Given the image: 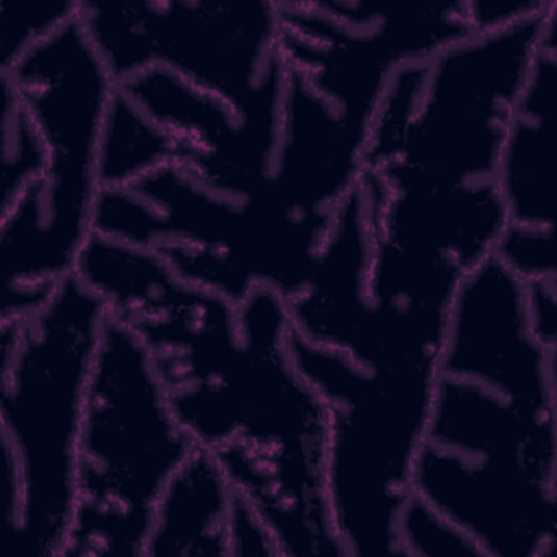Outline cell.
I'll return each instance as SVG.
<instances>
[{
    "label": "cell",
    "instance_id": "8fae6325",
    "mask_svg": "<svg viewBox=\"0 0 557 557\" xmlns=\"http://www.w3.org/2000/svg\"><path fill=\"white\" fill-rule=\"evenodd\" d=\"M0 133H2V165H0V211L13 205L24 189L35 183L46 165V148L37 126L33 124L13 87L0 78Z\"/></svg>",
    "mask_w": 557,
    "mask_h": 557
},
{
    "label": "cell",
    "instance_id": "9a60e30c",
    "mask_svg": "<svg viewBox=\"0 0 557 557\" xmlns=\"http://www.w3.org/2000/svg\"><path fill=\"white\" fill-rule=\"evenodd\" d=\"M472 33L496 30L555 7V0H463Z\"/></svg>",
    "mask_w": 557,
    "mask_h": 557
},
{
    "label": "cell",
    "instance_id": "277c9868",
    "mask_svg": "<svg viewBox=\"0 0 557 557\" xmlns=\"http://www.w3.org/2000/svg\"><path fill=\"white\" fill-rule=\"evenodd\" d=\"M107 307L76 274L28 315L0 320L7 527L24 555L63 557L89 376Z\"/></svg>",
    "mask_w": 557,
    "mask_h": 557
},
{
    "label": "cell",
    "instance_id": "7a4b0ae2",
    "mask_svg": "<svg viewBox=\"0 0 557 557\" xmlns=\"http://www.w3.org/2000/svg\"><path fill=\"white\" fill-rule=\"evenodd\" d=\"M0 78L46 148L41 176L0 211V320H11L33 313L76 272L96 233L100 146L115 81L78 13L0 70Z\"/></svg>",
    "mask_w": 557,
    "mask_h": 557
},
{
    "label": "cell",
    "instance_id": "5bb4252c",
    "mask_svg": "<svg viewBox=\"0 0 557 557\" xmlns=\"http://www.w3.org/2000/svg\"><path fill=\"white\" fill-rule=\"evenodd\" d=\"M235 490V487H233ZM231 557H281V544L259 511L235 490L228 522Z\"/></svg>",
    "mask_w": 557,
    "mask_h": 557
},
{
    "label": "cell",
    "instance_id": "5b68a950",
    "mask_svg": "<svg viewBox=\"0 0 557 557\" xmlns=\"http://www.w3.org/2000/svg\"><path fill=\"white\" fill-rule=\"evenodd\" d=\"M244 376L228 444L211 455L259 511L283 555L346 557L329 496V411L289 350L287 300L255 287L237 307Z\"/></svg>",
    "mask_w": 557,
    "mask_h": 557
},
{
    "label": "cell",
    "instance_id": "7c38bea8",
    "mask_svg": "<svg viewBox=\"0 0 557 557\" xmlns=\"http://www.w3.org/2000/svg\"><path fill=\"white\" fill-rule=\"evenodd\" d=\"M81 0H0V70L78 13Z\"/></svg>",
    "mask_w": 557,
    "mask_h": 557
},
{
    "label": "cell",
    "instance_id": "6da1fadb",
    "mask_svg": "<svg viewBox=\"0 0 557 557\" xmlns=\"http://www.w3.org/2000/svg\"><path fill=\"white\" fill-rule=\"evenodd\" d=\"M557 352L494 255L459 285L413 466V496L487 557L557 550Z\"/></svg>",
    "mask_w": 557,
    "mask_h": 557
},
{
    "label": "cell",
    "instance_id": "30bf717a",
    "mask_svg": "<svg viewBox=\"0 0 557 557\" xmlns=\"http://www.w3.org/2000/svg\"><path fill=\"white\" fill-rule=\"evenodd\" d=\"M233 494L220 463L196 448L157 505L144 557L228 555Z\"/></svg>",
    "mask_w": 557,
    "mask_h": 557
},
{
    "label": "cell",
    "instance_id": "8992f818",
    "mask_svg": "<svg viewBox=\"0 0 557 557\" xmlns=\"http://www.w3.org/2000/svg\"><path fill=\"white\" fill-rule=\"evenodd\" d=\"M289 350L329 411L326 496L344 555H400L398 522L413 496L440 359L357 363L294 329Z\"/></svg>",
    "mask_w": 557,
    "mask_h": 557
},
{
    "label": "cell",
    "instance_id": "3957f363",
    "mask_svg": "<svg viewBox=\"0 0 557 557\" xmlns=\"http://www.w3.org/2000/svg\"><path fill=\"white\" fill-rule=\"evenodd\" d=\"M555 11L468 35L400 67L374 115L361 178L383 191L440 198L496 189L507 122Z\"/></svg>",
    "mask_w": 557,
    "mask_h": 557
},
{
    "label": "cell",
    "instance_id": "2e32d148",
    "mask_svg": "<svg viewBox=\"0 0 557 557\" xmlns=\"http://www.w3.org/2000/svg\"><path fill=\"white\" fill-rule=\"evenodd\" d=\"M527 318L537 342L557 352V278L524 283Z\"/></svg>",
    "mask_w": 557,
    "mask_h": 557
},
{
    "label": "cell",
    "instance_id": "52a82bcc",
    "mask_svg": "<svg viewBox=\"0 0 557 557\" xmlns=\"http://www.w3.org/2000/svg\"><path fill=\"white\" fill-rule=\"evenodd\" d=\"M196 448L146 348L107 313L85 398L63 557H144L157 505Z\"/></svg>",
    "mask_w": 557,
    "mask_h": 557
},
{
    "label": "cell",
    "instance_id": "4fadbf2b",
    "mask_svg": "<svg viewBox=\"0 0 557 557\" xmlns=\"http://www.w3.org/2000/svg\"><path fill=\"white\" fill-rule=\"evenodd\" d=\"M398 544L405 557H487L468 533L418 496H411L400 513Z\"/></svg>",
    "mask_w": 557,
    "mask_h": 557
},
{
    "label": "cell",
    "instance_id": "ba28073f",
    "mask_svg": "<svg viewBox=\"0 0 557 557\" xmlns=\"http://www.w3.org/2000/svg\"><path fill=\"white\" fill-rule=\"evenodd\" d=\"M78 15L115 83L163 67L278 141L285 61L276 2L81 0Z\"/></svg>",
    "mask_w": 557,
    "mask_h": 557
},
{
    "label": "cell",
    "instance_id": "9c48e42d",
    "mask_svg": "<svg viewBox=\"0 0 557 557\" xmlns=\"http://www.w3.org/2000/svg\"><path fill=\"white\" fill-rule=\"evenodd\" d=\"M555 104L557 20L546 28L531 59L507 122L496 172L507 226L494 257L522 283L557 278Z\"/></svg>",
    "mask_w": 557,
    "mask_h": 557
}]
</instances>
